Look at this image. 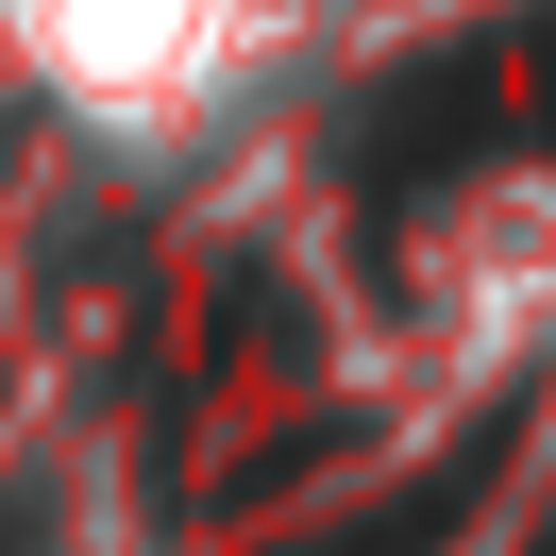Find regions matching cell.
I'll list each match as a JSON object with an SVG mask.
<instances>
[{"mask_svg": "<svg viewBox=\"0 0 556 556\" xmlns=\"http://www.w3.org/2000/svg\"><path fill=\"white\" fill-rule=\"evenodd\" d=\"M522 51H540V136H556V17H540V35H522Z\"/></svg>", "mask_w": 556, "mask_h": 556, "instance_id": "3", "label": "cell"}, {"mask_svg": "<svg viewBox=\"0 0 556 556\" xmlns=\"http://www.w3.org/2000/svg\"><path fill=\"white\" fill-rule=\"evenodd\" d=\"M472 136H489V51H455V68H405V85L371 102V136H354V169H371L388 203H405V186H421V169H455Z\"/></svg>", "mask_w": 556, "mask_h": 556, "instance_id": "1", "label": "cell"}, {"mask_svg": "<svg viewBox=\"0 0 556 556\" xmlns=\"http://www.w3.org/2000/svg\"><path fill=\"white\" fill-rule=\"evenodd\" d=\"M506 439H522V405H489L472 439L439 455V472H405V489H388V506H354L338 540H287V556H421V540H455V522H472V489L506 472Z\"/></svg>", "mask_w": 556, "mask_h": 556, "instance_id": "2", "label": "cell"}]
</instances>
